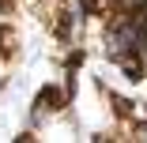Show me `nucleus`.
<instances>
[{
    "label": "nucleus",
    "mask_w": 147,
    "mask_h": 143,
    "mask_svg": "<svg viewBox=\"0 0 147 143\" xmlns=\"http://www.w3.org/2000/svg\"><path fill=\"white\" fill-rule=\"evenodd\" d=\"M68 102H72V91H57V87H45V91L34 98V109H30V128H42V124H49L53 117H61Z\"/></svg>",
    "instance_id": "f257e3e1"
},
{
    "label": "nucleus",
    "mask_w": 147,
    "mask_h": 143,
    "mask_svg": "<svg viewBox=\"0 0 147 143\" xmlns=\"http://www.w3.org/2000/svg\"><path fill=\"white\" fill-rule=\"evenodd\" d=\"M136 139H143V143H147V121H143V124L136 128Z\"/></svg>",
    "instance_id": "f03ea898"
}]
</instances>
